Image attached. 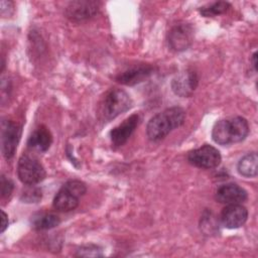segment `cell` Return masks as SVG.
<instances>
[{"mask_svg": "<svg viewBox=\"0 0 258 258\" xmlns=\"http://www.w3.org/2000/svg\"><path fill=\"white\" fill-rule=\"evenodd\" d=\"M21 199L26 203H37L41 199V190L38 188H29L23 192Z\"/></svg>", "mask_w": 258, "mask_h": 258, "instance_id": "cell-21", "label": "cell"}, {"mask_svg": "<svg viewBox=\"0 0 258 258\" xmlns=\"http://www.w3.org/2000/svg\"><path fill=\"white\" fill-rule=\"evenodd\" d=\"M199 84V77L196 71L188 69L178 74L171 83L172 91L179 97H189Z\"/></svg>", "mask_w": 258, "mask_h": 258, "instance_id": "cell-10", "label": "cell"}, {"mask_svg": "<svg viewBox=\"0 0 258 258\" xmlns=\"http://www.w3.org/2000/svg\"><path fill=\"white\" fill-rule=\"evenodd\" d=\"M188 162L197 167L211 169L217 167L222 160L220 151L209 144H205L197 149H194L187 154Z\"/></svg>", "mask_w": 258, "mask_h": 258, "instance_id": "cell-6", "label": "cell"}, {"mask_svg": "<svg viewBox=\"0 0 258 258\" xmlns=\"http://www.w3.org/2000/svg\"><path fill=\"white\" fill-rule=\"evenodd\" d=\"M87 191L86 184L78 179L67 181L55 195L52 206L58 212H70L79 206L80 198Z\"/></svg>", "mask_w": 258, "mask_h": 258, "instance_id": "cell-3", "label": "cell"}, {"mask_svg": "<svg viewBox=\"0 0 258 258\" xmlns=\"http://www.w3.org/2000/svg\"><path fill=\"white\" fill-rule=\"evenodd\" d=\"M17 175L22 183L34 185L44 179L46 172L36 158L29 155H22L18 160Z\"/></svg>", "mask_w": 258, "mask_h": 258, "instance_id": "cell-5", "label": "cell"}, {"mask_svg": "<svg viewBox=\"0 0 258 258\" xmlns=\"http://www.w3.org/2000/svg\"><path fill=\"white\" fill-rule=\"evenodd\" d=\"M258 156L256 152H251L244 155L238 162L237 169L239 173L245 177H255L257 175Z\"/></svg>", "mask_w": 258, "mask_h": 258, "instance_id": "cell-16", "label": "cell"}, {"mask_svg": "<svg viewBox=\"0 0 258 258\" xmlns=\"http://www.w3.org/2000/svg\"><path fill=\"white\" fill-rule=\"evenodd\" d=\"M13 182L9 179L6 178V176H4L3 174L1 175L0 178V194H1V199L5 200L8 199L13 190Z\"/></svg>", "mask_w": 258, "mask_h": 258, "instance_id": "cell-20", "label": "cell"}, {"mask_svg": "<svg viewBox=\"0 0 258 258\" xmlns=\"http://www.w3.org/2000/svg\"><path fill=\"white\" fill-rule=\"evenodd\" d=\"M139 123V116L133 114L125 119L120 125L115 127L110 132L111 141L115 146H121L129 139Z\"/></svg>", "mask_w": 258, "mask_h": 258, "instance_id": "cell-13", "label": "cell"}, {"mask_svg": "<svg viewBox=\"0 0 258 258\" xmlns=\"http://www.w3.org/2000/svg\"><path fill=\"white\" fill-rule=\"evenodd\" d=\"M248 218L247 209L241 204L227 205L221 213V223L228 229H237L242 227Z\"/></svg>", "mask_w": 258, "mask_h": 258, "instance_id": "cell-11", "label": "cell"}, {"mask_svg": "<svg viewBox=\"0 0 258 258\" xmlns=\"http://www.w3.org/2000/svg\"><path fill=\"white\" fill-rule=\"evenodd\" d=\"M52 143V135L47 127L44 125L36 128L33 133L30 135L27 145L32 149H36L40 152H44L48 150Z\"/></svg>", "mask_w": 258, "mask_h": 258, "instance_id": "cell-15", "label": "cell"}, {"mask_svg": "<svg viewBox=\"0 0 258 258\" xmlns=\"http://www.w3.org/2000/svg\"><path fill=\"white\" fill-rule=\"evenodd\" d=\"M102 250L95 245H87L83 246L80 249H78L76 256H82V257H98L102 256Z\"/></svg>", "mask_w": 258, "mask_h": 258, "instance_id": "cell-19", "label": "cell"}, {"mask_svg": "<svg viewBox=\"0 0 258 258\" xmlns=\"http://www.w3.org/2000/svg\"><path fill=\"white\" fill-rule=\"evenodd\" d=\"M216 201L224 205L242 204L248 198L247 191L236 183H227L216 191Z\"/></svg>", "mask_w": 258, "mask_h": 258, "instance_id": "cell-12", "label": "cell"}, {"mask_svg": "<svg viewBox=\"0 0 258 258\" xmlns=\"http://www.w3.org/2000/svg\"><path fill=\"white\" fill-rule=\"evenodd\" d=\"M21 136V126L11 120L1 122L2 153L6 159L13 157Z\"/></svg>", "mask_w": 258, "mask_h": 258, "instance_id": "cell-7", "label": "cell"}, {"mask_svg": "<svg viewBox=\"0 0 258 258\" xmlns=\"http://www.w3.org/2000/svg\"><path fill=\"white\" fill-rule=\"evenodd\" d=\"M100 8V2L95 0H76L69 2L66 8V16L73 21H82L96 15Z\"/></svg>", "mask_w": 258, "mask_h": 258, "instance_id": "cell-9", "label": "cell"}, {"mask_svg": "<svg viewBox=\"0 0 258 258\" xmlns=\"http://www.w3.org/2000/svg\"><path fill=\"white\" fill-rule=\"evenodd\" d=\"M132 106L130 96L121 89L109 91L103 102V115L106 120H112L120 114L128 111Z\"/></svg>", "mask_w": 258, "mask_h": 258, "instance_id": "cell-4", "label": "cell"}, {"mask_svg": "<svg viewBox=\"0 0 258 258\" xmlns=\"http://www.w3.org/2000/svg\"><path fill=\"white\" fill-rule=\"evenodd\" d=\"M194 39V28L188 23L174 25L168 32L167 41L169 47L174 51L187 49Z\"/></svg>", "mask_w": 258, "mask_h": 258, "instance_id": "cell-8", "label": "cell"}, {"mask_svg": "<svg viewBox=\"0 0 258 258\" xmlns=\"http://www.w3.org/2000/svg\"><path fill=\"white\" fill-rule=\"evenodd\" d=\"M252 64L255 70H257V52H254L252 55Z\"/></svg>", "mask_w": 258, "mask_h": 258, "instance_id": "cell-23", "label": "cell"}, {"mask_svg": "<svg viewBox=\"0 0 258 258\" xmlns=\"http://www.w3.org/2000/svg\"><path fill=\"white\" fill-rule=\"evenodd\" d=\"M185 120V112L180 107L167 108L153 116L146 126V134L152 141H158L172 130L180 127Z\"/></svg>", "mask_w": 258, "mask_h": 258, "instance_id": "cell-1", "label": "cell"}, {"mask_svg": "<svg viewBox=\"0 0 258 258\" xmlns=\"http://www.w3.org/2000/svg\"><path fill=\"white\" fill-rule=\"evenodd\" d=\"M153 71L154 69L151 66H138L119 74L116 80L120 84L126 86H133L146 80L153 73Z\"/></svg>", "mask_w": 258, "mask_h": 258, "instance_id": "cell-14", "label": "cell"}, {"mask_svg": "<svg viewBox=\"0 0 258 258\" xmlns=\"http://www.w3.org/2000/svg\"><path fill=\"white\" fill-rule=\"evenodd\" d=\"M59 223L60 219L57 215L52 213H45L34 217L32 220V227L37 231H44L58 226Z\"/></svg>", "mask_w": 258, "mask_h": 258, "instance_id": "cell-17", "label": "cell"}, {"mask_svg": "<svg viewBox=\"0 0 258 258\" xmlns=\"http://www.w3.org/2000/svg\"><path fill=\"white\" fill-rule=\"evenodd\" d=\"M230 7L231 4L227 1H216L201 7L199 10L200 13L205 17H214L227 12Z\"/></svg>", "mask_w": 258, "mask_h": 258, "instance_id": "cell-18", "label": "cell"}, {"mask_svg": "<svg viewBox=\"0 0 258 258\" xmlns=\"http://www.w3.org/2000/svg\"><path fill=\"white\" fill-rule=\"evenodd\" d=\"M248 134V121L240 116L219 120L215 123L212 130L213 140L220 145H229L241 142Z\"/></svg>", "mask_w": 258, "mask_h": 258, "instance_id": "cell-2", "label": "cell"}, {"mask_svg": "<svg viewBox=\"0 0 258 258\" xmlns=\"http://www.w3.org/2000/svg\"><path fill=\"white\" fill-rule=\"evenodd\" d=\"M2 214V218H1V233H3L6 228L8 227V217L6 215V213L4 211L1 212Z\"/></svg>", "mask_w": 258, "mask_h": 258, "instance_id": "cell-22", "label": "cell"}]
</instances>
